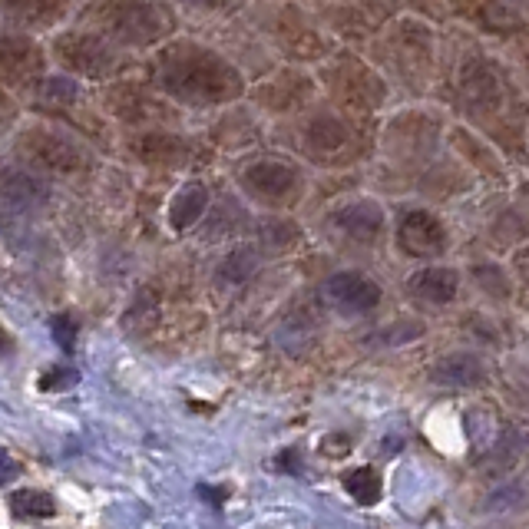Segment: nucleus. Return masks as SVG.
<instances>
[{"label": "nucleus", "mask_w": 529, "mask_h": 529, "mask_svg": "<svg viewBox=\"0 0 529 529\" xmlns=\"http://www.w3.org/2000/svg\"><path fill=\"white\" fill-rule=\"evenodd\" d=\"M10 506H14V513L37 516V520L57 513V503H53V496L43 493V490H17V493H10Z\"/></svg>", "instance_id": "nucleus-13"}, {"label": "nucleus", "mask_w": 529, "mask_h": 529, "mask_svg": "<svg viewBox=\"0 0 529 529\" xmlns=\"http://www.w3.org/2000/svg\"><path fill=\"white\" fill-rule=\"evenodd\" d=\"M516 268H520L523 282H526V288H529V248H523V252L516 255Z\"/></svg>", "instance_id": "nucleus-21"}, {"label": "nucleus", "mask_w": 529, "mask_h": 529, "mask_svg": "<svg viewBox=\"0 0 529 529\" xmlns=\"http://www.w3.org/2000/svg\"><path fill=\"white\" fill-rule=\"evenodd\" d=\"M199 493H202V496H209V500H212L215 506H219V503L225 500V490H212V487H199Z\"/></svg>", "instance_id": "nucleus-22"}, {"label": "nucleus", "mask_w": 529, "mask_h": 529, "mask_svg": "<svg viewBox=\"0 0 529 529\" xmlns=\"http://www.w3.org/2000/svg\"><path fill=\"white\" fill-rule=\"evenodd\" d=\"M50 334H53V341H57L63 351H73V341H77V325H73L70 315H53L50 318Z\"/></svg>", "instance_id": "nucleus-16"}, {"label": "nucleus", "mask_w": 529, "mask_h": 529, "mask_svg": "<svg viewBox=\"0 0 529 529\" xmlns=\"http://www.w3.org/2000/svg\"><path fill=\"white\" fill-rule=\"evenodd\" d=\"M17 473H20V463H17V457H14V453H10L7 447H0V483L17 480Z\"/></svg>", "instance_id": "nucleus-17"}, {"label": "nucleus", "mask_w": 529, "mask_h": 529, "mask_svg": "<svg viewBox=\"0 0 529 529\" xmlns=\"http://www.w3.org/2000/svg\"><path fill=\"white\" fill-rule=\"evenodd\" d=\"M139 156L153 166H172L182 159V143L172 136H146L143 143H139Z\"/></svg>", "instance_id": "nucleus-12"}, {"label": "nucleus", "mask_w": 529, "mask_h": 529, "mask_svg": "<svg viewBox=\"0 0 529 529\" xmlns=\"http://www.w3.org/2000/svg\"><path fill=\"white\" fill-rule=\"evenodd\" d=\"M344 490H348L361 506H374L381 500V477L371 467H358L344 477Z\"/></svg>", "instance_id": "nucleus-11"}, {"label": "nucleus", "mask_w": 529, "mask_h": 529, "mask_svg": "<svg viewBox=\"0 0 529 529\" xmlns=\"http://www.w3.org/2000/svg\"><path fill=\"white\" fill-rule=\"evenodd\" d=\"M430 377L444 387H477L487 381V367L473 354H447L444 361L430 367Z\"/></svg>", "instance_id": "nucleus-6"}, {"label": "nucleus", "mask_w": 529, "mask_h": 529, "mask_svg": "<svg viewBox=\"0 0 529 529\" xmlns=\"http://www.w3.org/2000/svg\"><path fill=\"white\" fill-rule=\"evenodd\" d=\"M163 86L169 93H176L182 100H192V103H222L239 93V77H235V70H229L215 57H205L196 63L179 60L176 67H166Z\"/></svg>", "instance_id": "nucleus-1"}, {"label": "nucleus", "mask_w": 529, "mask_h": 529, "mask_svg": "<svg viewBox=\"0 0 529 529\" xmlns=\"http://www.w3.org/2000/svg\"><path fill=\"white\" fill-rule=\"evenodd\" d=\"M7 348V334H4V328H0V351Z\"/></svg>", "instance_id": "nucleus-23"}, {"label": "nucleus", "mask_w": 529, "mask_h": 529, "mask_svg": "<svg viewBox=\"0 0 529 529\" xmlns=\"http://www.w3.org/2000/svg\"><path fill=\"white\" fill-rule=\"evenodd\" d=\"M417 4L424 7V10H430V14H437V17L444 14L447 7L453 10V0H417Z\"/></svg>", "instance_id": "nucleus-20"}, {"label": "nucleus", "mask_w": 529, "mask_h": 529, "mask_svg": "<svg viewBox=\"0 0 529 529\" xmlns=\"http://www.w3.org/2000/svg\"><path fill=\"white\" fill-rule=\"evenodd\" d=\"M10 7H14L17 17H34L37 24H43V20L57 17L67 7V0H10Z\"/></svg>", "instance_id": "nucleus-14"}, {"label": "nucleus", "mask_w": 529, "mask_h": 529, "mask_svg": "<svg viewBox=\"0 0 529 529\" xmlns=\"http://www.w3.org/2000/svg\"><path fill=\"white\" fill-rule=\"evenodd\" d=\"M457 285V272H450V268H427V272L410 278V295L427 301V305H447L457 298Z\"/></svg>", "instance_id": "nucleus-7"}, {"label": "nucleus", "mask_w": 529, "mask_h": 529, "mask_svg": "<svg viewBox=\"0 0 529 529\" xmlns=\"http://www.w3.org/2000/svg\"><path fill=\"white\" fill-rule=\"evenodd\" d=\"M278 467L288 470V473H298V470H301L298 450H282V453H278Z\"/></svg>", "instance_id": "nucleus-19"}, {"label": "nucleus", "mask_w": 529, "mask_h": 529, "mask_svg": "<svg viewBox=\"0 0 529 529\" xmlns=\"http://www.w3.org/2000/svg\"><path fill=\"white\" fill-rule=\"evenodd\" d=\"M325 298L344 315H367L381 305V288L361 272H338L325 282Z\"/></svg>", "instance_id": "nucleus-3"}, {"label": "nucleus", "mask_w": 529, "mask_h": 529, "mask_svg": "<svg viewBox=\"0 0 529 529\" xmlns=\"http://www.w3.org/2000/svg\"><path fill=\"white\" fill-rule=\"evenodd\" d=\"M338 222H341L344 232L354 235V239H364L367 242V239H374L377 229H381V212L371 209V205H354V209L338 215Z\"/></svg>", "instance_id": "nucleus-9"}, {"label": "nucleus", "mask_w": 529, "mask_h": 529, "mask_svg": "<svg viewBox=\"0 0 529 529\" xmlns=\"http://www.w3.org/2000/svg\"><path fill=\"white\" fill-rule=\"evenodd\" d=\"M80 381L77 367H50V371H43L40 377V391H67Z\"/></svg>", "instance_id": "nucleus-15"}, {"label": "nucleus", "mask_w": 529, "mask_h": 529, "mask_svg": "<svg viewBox=\"0 0 529 529\" xmlns=\"http://www.w3.org/2000/svg\"><path fill=\"white\" fill-rule=\"evenodd\" d=\"M351 450V440L348 437H338V434H331L325 437V444H321V453H328V457H344V453Z\"/></svg>", "instance_id": "nucleus-18"}, {"label": "nucleus", "mask_w": 529, "mask_h": 529, "mask_svg": "<svg viewBox=\"0 0 529 529\" xmlns=\"http://www.w3.org/2000/svg\"><path fill=\"white\" fill-rule=\"evenodd\" d=\"M331 90L344 106H351V110H374V106L384 100L381 80H377L367 67H361L354 57L341 60L338 67L331 70Z\"/></svg>", "instance_id": "nucleus-2"}, {"label": "nucleus", "mask_w": 529, "mask_h": 529, "mask_svg": "<svg viewBox=\"0 0 529 529\" xmlns=\"http://www.w3.org/2000/svg\"><path fill=\"white\" fill-rule=\"evenodd\" d=\"M30 156L37 159L40 166H50L57 172H70L80 166V153L73 149L70 143H63L57 136H40L34 139V146H30Z\"/></svg>", "instance_id": "nucleus-8"}, {"label": "nucleus", "mask_w": 529, "mask_h": 529, "mask_svg": "<svg viewBox=\"0 0 529 529\" xmlns=\"http://www.w3.org/2000/svg\"><path fill=\"white\" fill-rule=\"evenodd\" d=\"M397 245L414 258H430L447 248V232L430 212H407L397 225Z\"/></svg>", "instance_id": "nucleus-4"}, {"label": "nucleus", "mask_w": 529, "mask_h": 529, "mask_svg": "<svg viewBox=\"0 0 529 529\" xmlns=\"http://www.w3.org/2000/svg\"><path fill=\"white\" fill-rule=\"evenodd\" d=\"M205 212V189L202 186H189L186 192H179L176 205H172V225L179 232H186L189 225H196Z\"/></svg>", "instance_id": "nucleus-10"}, {"label": "nucleus", "mask_w": 529, "mask_h": 529, "mask_svg": "<svg viewBox=\"0 0 529 529\" xmlns=\"http://www.w3.org/2000/svg\"><path fill=\"white\" fill-rule=\"evenodd\" d=\"M245 189L252 192V196L265 199V202H285L291 192L298 189V176L295 169L285 166V163H255L245 169Z\"/></svg>", "instance_id": "nucleus-5"}]
</instances>
